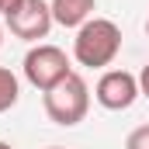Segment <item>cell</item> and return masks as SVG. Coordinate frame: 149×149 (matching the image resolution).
Segmentation results:
<instances>
[{"label": "cell", "mask_w": 149, "mask_h": 149, "mask_svg": "<svg viewBox=\"0 0 149 149\" xmlns=\"http://www.w3.org/2000/svg\"><path fill=\"white\" fill-rule=\"evenodd\" d=\"M118 52H121V28L114 21H108V17H90L87 24L76 28L73 56H76L80 66H87V70L111 66Z\"/></svg>", "instance_id": "6da1fadb"}, {"label": "cell", "mask_w": 149, "mask_h": 149, "mask_svg": "<svg viewBox=\"0 0 149 149\" xmlns=\"http://www.w3.org/2000/svg\"><path fill=\"white\" fill-rule=\"evenodd\" d=\"M70 73H73L70 56H66L59 45H35V49H28V56H24V80H28L31 87H38L42 94L52 90L59 80H66Z\"/></svg>", "instance_id": "3957f363"}, {"label": "cell", "mask_w": 149, "mask_h": 149, "mask_svg": "<svg viewBox=\"0 0 149 149\" xmlns=\"http://www.w3.org/2000/svg\"><path fill=\"white\" fill-rule=\"evenodd\" d=\"M0 45H3V28H0Z\"/></svg>", "instance_id": "4fadbf2b"}, {"label": "cell", "mask_w": 149, "mask_h": 149, "mask_svg": "<svg viewBox=\"0 0 149 149\" xmlns=\"http://www.w3.org/2000/svg\"><path fill=\"white\" fill-rule=\"evenodd\" d=\"M52 24H56V21H52V7H49L45 0H21V7L7 14V28H10V35L24 38V42L45 38Z\"/></svg>", "instance_id": "5b68a950"}, {"label": "cell", "mask_w": 149, "mask_h": 149, "mask_svg": "<svg viewBox=\"0 0 149 149\" xmlns=\"http://www.w3.org/2000/svg\"><path fill=\"white\" fill-rule=\"evenodd\" d=\"M49 149H66V146H49Z\"/></svg>", "instance_id": "5bb4252c"}, {"label": "cell", "mask_w": 149, "mask_h": 149, "mask_svg": "<svg viewBox=\"0 0 149 149\" xmlns=\"http://www.w3.org/2000/svg\"><path fill=\"white\" fill-rule=\"evenodd\" d=\"M90 111V87L80 73H70L66 80H59L52 90H45V114L56 125H80Z\"/></svg>", "instance_id": "7a4b0ae2"}, {"label": "cell", "mask_w": 149, "mask_h": 149, "mask_svg": "<svg viewBox=\"0 0 149 149\" xmlns=\"http://www.w3.org/2000/svg\"><path fill=\"white\" fill-rule=\"evenodd\" d=\"M49 7H52V21H56V24H63V28H80V24L90 21L97 0H52Z\"/></svg>", "instance_id": "8992f818"}, {"label": "cell", "mask_w": 149, "mask_h": 149, "mask_svg": "<svg viewBox=\"0 0 149 149\" xmlns=\"http://www.w3.org/2000/svg\"><path fill=\"white\" fill-rule=\"evenodd\" d=\"M94 97L108 111H128L135 104V97H139V76H132L128 70H108L97 80Z\"/></svg>", "instance_id": "277c9868"}, {"label": "cell", "mask_w": 149, "mask_h": 149, "mask_svg": "<svg viewBox=\"0 0 149 149\" xmlns=\"http://www.w3.org/2000/svg\"><path fill=\"white\" fill-rule=\"evenodd\" d=\"M139 94L149 97V66H142V73H139Z\"/></svg>", "instance_id": "9c48e42d"}, {"label": "cell", "mask_w": 149, "mask_h": 149, "mask_svg": "<svg viewBox=\"0 0 149 149\" xmlns=\"http://www.w3.org/2000/svg\"><path fill=\"white\" fill-rule=\"evenodd\" d=\"M146 35H149V14H146Z\"/></svg>", "instance_id": "7c38bea8"}, {"label": "cell", "mask_w": 149, "mask_h": 149, "mask_svg": "<svg viewBox=\"0 0 149 149\" xmlns=\"http://www.w3.org/2000/svg\"><path fill=\"white\" fill-rule=\"evenodd\" d=\"M17 7H21V0H0V14H3V17H7L10 10H17Z\"/></svg>", "instance_id": "30bf717a"}, {"label": "cell", "mask_w": 149, "mask_h": 149, "mask_svg": "<svg viewBox=\"0 0 149 149\" xmlns=\"http://www.w3.org/2000/svg\"><path fill=\"white\" fill-rule=\"evenodd\" d=\"M125 149H149V125L132 128V132H128V139H125Z\"/></svg>", "instance_id": "ba28073f"}, {"label": "cell", "mask_w": 149, "mask_h": 149, "mask_svg": "<svg viewBox=\"0 0 149 149\" xmlns=\"http://www.w3.org/2000/svg\"><path fill=\"white\" fill-rule=\"evenodd\" d=\"M0 149H14V146H10V142H0Z\"/></svg>", "instance_id": "8fae6325"}, {"label": "cell", "mask_w": 149, "mask_h": 149, "mask_svg": "<svg viewBox=\"0 0 149 149\" xmlns=\"http://www.w3.org/2000/svg\"><path fill=\"white\" fill-rule=\"evenodd\" d=\"M17 97H21V83H17V76L10 73L7 66H0V114L10 111V108L17 104Z\"/></svg>", "instance_id": "52a82bcc"}]
</instances>
